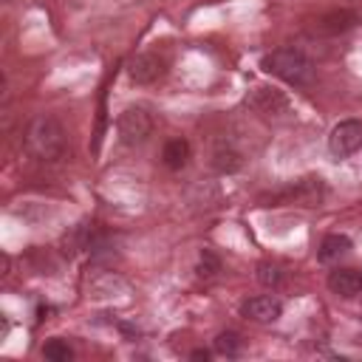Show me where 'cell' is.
I'll return each mask as SVG.
<instances>
[{
	"mask_svg": "<svg viewBox=\"0 0 362 362\" xmlns=\"http://www.w3.org/2000/svg\"><path fill=\"white\" fill-rule=\"evenodd\" d=\"M25 147L40 161H57L65 153V127L57 116L40 113L25 130Z\"/></svg>",
	"mask_w": 362,
	"mask_h": 362,
	"instance_id": "obj_1",
	"label": "cell"
},
{
	"mask_svg": "<svg viewBox=\"0 0 362 362\" xmlns=\"http://www.w3.org/2000/svg\"><path fill=\"white\" fill-rule=\"evenodd\" d=\"M263 71H269V74H274L283 82L297 85V88H305V85L314 82V65L297 48H274V51H269L263 57Z\"/></svg>",
	"mask_w": 362,
	"mask_h": 362,
	"instance_id": "obj_2",
	"label": "cell"
},
{
	"mask_svg": "<svg viewBox=\"0 0 362 362\" xmlns=\"http://www.w3.org/2000/svg\"><path fill=\"white\" fill-rule=\"evenodd\" d=\"M116 130H119V141L127 144V147H139L150 139L153 133V116L144 110V107H127L122 110L119 122H116Z\"/></svg>",
	"mask_w": 362,
	"mask_h": 362,
	"instance_id": "obj_3",
	"label": "cell"
},
{
	"mask_svg": "<svg viewBox=\"0 0 362 362\" xmlns=\"http://www.w3.org/2000/svg\"><path fill=\"white\" fill-rule=\"evenodd\" d=\"M328 150L334 158H348L362 150V119H342L331 127Z\"/></svg>",
	"mask_w": 362,
	"mask_h": 362,
	"instance_id": "obj_4",
	"label": "cell"
},
{
	"mask_svg": "<svg viewBox=\"0 0 362 362\" xmlns=\"http://www.w3.org/2000/svg\"><path fill=\"white\" fill-rule=\"evenodd\" d=\"M127 76L136 82V85H153L164 76V59L156 54V51H141L130 59L127 65Z\"/></svg>",
	"mask_w": 362,
	"mask_h": 362,
	"instance_id": "obj_5",
	"label": "cell"
},
{
	"mask_svg": "<svg viewBox=\"0 0 362 362\" xmlns=\"http://www.w3.org/2000/svg\"><path fill=\"white\" fill-rule=\"evenodd\" d=\"M246 105L257 113H266V116H277V113H286L288 110V99L283 90L272 88V85H257L255 90H249L246 96Z\"/></svg>",
	"mask_w": 362,
	"mask_h": 362,
	"instance_id": "obj_6",
	"label": "cell"
},
{
	"mask_svg": "<svg viewBox=\"0 0 362 362\" xmlns=\"http://www.w3.org/2000/svg\"><path fill=\"white\" fill-rule=\"evenodd\" d=\"M240 314L252 322H274L283 314V303L274 300V297L257 294V297H249V300L240 303Z\"/></svg>",
	"mask_w": 362,
	"mask_h": 362,
	"instance_id": "obj_7",
	"label": "cell"
},
{
	"mask_svg": "<svg viewBox=\"0 0 362 362\" xmlns=\"http://www.w3.org/2000/svg\"><path fill=\"white\" fill-rule=\"evenodd\" d=\"M328 288L339 297H354L362 291V272L359 269H334L328 274Z\"/></svg>",
	"mask_w": 362,
	"mask_h": 362,
	"instance_id": "obj_8",
	"label": "cell"
},
{
	"mask_svg": "<svg viewBox=\"0 0 362 362\" xmlns=\"http://www.w3.org/2000/svg\"><path fill=\"white\" fill-rule=\"evenodd\" d=\"M351 249H354V243H351L348 235H342V232H331V235H325V238L320 240L317 257H320L322 263H339Z\"/></svg>",
	"mask_w": 362,
	"mask_h": 362,
	"instance_id": "obj_9",
	"label": "cell"
},
{
	"mask_svg": "<svg viewBox=\"0 0 362 362\" xmlns=\"http://www.w3.org/2000/svg\"><path fill=\"white\" fill-rule=\"evenodd\" d=\"M354 23H356V14H354V11H331V14H322V17L314 23V31H317V34H342V31H348Z\"/></svg>",
	"mask_w": 362,
	"mask_h": 362,
	"instance_id": "obj_10",
	"label": "cell"
},
{
	"mask_svg": "<svg viewBox=\"0 0 362 362\" xmlns=\"http://www.w3.org/2000/svg\"><path fill=\"white\" fill-rule=\"evenodd\" d=\"M161 161H164L167 170H181V167H187V161H189V141L181 139V136L170 139V141L164 144V150H161Z\"/></svg>",
	"mask_w": 362,
	"mask_h": 362,
	"instance_id": "obj_11",
	"label": "cell"
},
{
	"mask_svg": "<svg viewBox=\"0 0 362 362\" xmlns=\"http://www.w3.org/2000/svg\"><path fill=\"white\" fill-rule=\"evenodd\" d=\"M240 164H243V158H240L238 150H232L229 144L215 147V153H212V167H215L221 175H229V173L240 170Z\"/></svg>",
	"mask_w": 362,
	"mask_h": 362,
	"instance_id": "obj_12",
	"label": "cell"
},
{
	"mask_svg": "<svg viewBox=\"0 0 362 362\" xmlns=\"http://www.w3.org/2000/svg\"><path fill=\"white\" fill-rule=\"evenodd\" d=\"M240 345H243V339H240V334H235V331H221V334L212 339V351L221 354V356H229V359L240 354Z\"/></svg>",
	"mask_w": 362,
	"mask_h": 362,
	"instance_id": "obj_13",
	"label": "cell"
},
{
	"mask_svg": "<svg viewBox=\"0 0 362 362\" xmlns=\"http://www.w3.org/2000/svg\"><path fill=\"white\" fill-rule=\"evenodd\" d=\"M283 266H277V263H269V260H263L260 266H257V280H260V286H266V288H277L280 283H283Z\"/></svg>",
	"mask_w": 362,
	"mask_h": 362,
	"instance_id": "obj_14",
	"label": "cell"
},
{
	"mask_svg": "<svg viewBox=\"0 0 362 362\" xmlns=\"http://www.w3.org/2000/svg\"><path fill=\"white\" fill-rule=\"evenodd\" d=\"M42 356L51 362H68V359H74V348L65 339H48L42 345Z\"/></svg>",
	"mask_w": 362,
	"mask_h": 362,
	"instance_id": "obj_15",
	"label": "cell"
},
{
	"mask_svg": "<svg viewBox=\"0 0 362 362\" xmlns=\"http://www.w3.org/2000/svg\"><path fill=\"white\" fill-rule=\"evenodd\" d=\"M195 272H198V277H201V280H212V277L221 272V260H218L209 249H204V252H201V257H198Z\"/></svg>",
	"mask_w": 362,
	"mask_h": 362,
	"instance_id": "obj_16",
	"label": "cell"
},
{
	"mask_svg": "<svg viewBox=\"0 0 362 362\" xmlns=\"http://www.w3.org/2000/svg\"><path fill=\"white\" fill-rule=\"evenodd\" d=\"M192 359H204V362H206L209 354H206V351H192Z\"/></svg>",
	"mask_w": 362,
	"mask_h": 362,
	"instance_id": "obj_17",
	"label": "cell"
}]
</instances>
